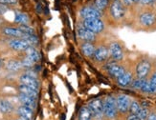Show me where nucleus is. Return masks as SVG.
<instances>
[{
  "instance_id": "nucleus-9",
  "label": "nucleus",
  "mask_w": 156,
  "mask_h": 120,
  "mask_svg": "<svg viewBox=\"0 0 156 120\" xmlns=\"http://www.w3.org/2000/svg\"><path fill=\"white\" fill-rule=\"evenodd\" d=\"M92 59L97 63H105L108 61L109 57V52H108V48L105 45H99L96 46V50H95L94 55Z\"/></svg>"
},
{
  "instance_id": "nucleus-29",
  "label": "nucleus",
  "mask_w": 156,
  "mask_h": 120,
  "mask_svg": "<svg viewBox=\"0 0 156 120\" xmlns=\"http://www.w3.org/2000/svg\"><path fill=\"white\" fill-rule=\"evenodd\" d=\"M146 80H147V78H137V77H135L132 80V82L130 84V87H131L132 89H134V90L140 91L142 87H143V85H144Z\"/></svg>"
},
{
  "instance_id": "nucleus-27",
  "label": "nucleus",
  "mask_w": 156,
  "mask_h": 120,
  "mask_svg": "<svg viewBox=\"0 0 156 120\" xmlns=\"http://www.w3.org/2000/svg\"><path fill=\"white\" fill-rule=\"evenodd\" d=\"M22 39H24L30 46L33 47H36L39 43V39L36 35H24Z\"/></svg>"
},
{
  "instance_id": "nucleus-36",
  "label": "nucleus",
  "mask_w": 156,
  "mask_h": 120,
  "mask_svg": "<svg viewBox=\"0 0 156 120\" xmlns=\"http://www.w3.org/2000/svg\"><path fill=\"white\" fill-rule=\"evenodd\" d=\"M8 11V8H7L6 5H3V4H0V15H4V13Z\"/></svg>"
},
{
  "instance_id": "nucleus-42",
  "label": "nucleus",
  "mask_w": 156,
  "mask_h": 120,
  "mask_svg": "<svg viewBox=\"0 0 156 120\" xmlns=\"http://www.w3.org/2000/svg\"><path fill=\"white\" fill-rule=\"evenodd\" d=\"M154 3H155V4H156V0H154Z\"/></svg>"
},
{
  "instance_id": "nucleus-38",
  "label": "nucleus",
  "mask_w": 156,
  "mask_h": 120,
  "mask_svg": "<svg viewBox=\"0 0 156 120\" xmlns=\"http://www.w3.org/2000/svg\"><path fill=\"white\" fill-rule=\"evenodd\" d=\"M147 120H156V112H150V115Z\"/></svg>"
},
{
  "instance_id": "nucleus-34",
  "label": "nucleus",
  "mask_w": 156,
  "mask_h": 120,
  "mask_svg": "<svg viewBox=\"0 0 156 120\" xmlns=\"http://www.w3.org/2000/svg\"><path fill=\"white\" fill-rule=\"evenodd\" d=\"M139 3H141L142 5H145V6H151L153 4H155L154 0H140Z\"/></svg>"
},
{
  "instance_id": "nucleus-2",
  "label": "nucleus",
  "mask_w": 156,
  "mask_h": 120,
  "mask_svg": "<svg viewBox=\"0 0 156 120\" xmlns=\"http://www.w3.org/2000/svg\"><path fill=\"white\" fill-rule=\"evenodd\" d=\"M152 70V63L148 58H141L135 66L134 75L137 78H147Z\"/></svg>"
},
{
  "instance_id": "nucleus-30",
  "label": "nucleus",
  "mask_w": 156,
  "mask_h": 120,
  "mask_svg": "<svg viewBox=\"0 0 156 120\" xmlns=\"http://www.w3.org/2000/svg\"><path fill=\"white\" fill-rule=\"evenodd\" d=\"M141 104L137 101V100H131L130 105H129V109H128V112L131 115H137L138 112L141 109Z\"/></svg>"
},
{
  "instance_id": "nucleus-26",
  "label": "nucleus",
  "mask_w": 156,
  "mask_h": 120,
  "mask_svg": "<svg viewBox=\"0 0 156 120\" xmlns=\"http://www.w3.org/2000/svg\"><path fill=\"white\" fill-rule=\"evenodd\" d=\"M13 110L12 104L8 100H1L0 101V112L2 113H10Z\"/></svg>"
},
{
  "instance_id": "nucleus-16",
  "label": "nucleus",
  "mask_w": 156,
  "mask_h": 120,
  "mask_svg": "<svg viewBox=\"0 0 156 120\" xmlns=\"http://www.w3.org/2000/svg\"><path fill=\"white\" fill-rule=\"evenodd\" d=\"M80 50L85 57L92 58L95 50H96V45L92 42H81L80 45Z\"/></svg>"
},
{
  "instance_id": "nucleus-19",
  "label": "nucleus",
  "mask_w": 156,
  "mask_h": 120,
  "mask_svg": "<svg viewBox=\"0 0 156 120\" xmlns=\"http://www.w3.org/2000/svg\"><path fill=\"white\" fill-rule=\"evenodd\" d=\"M17 115L18 116L24 118L25 120H33L34 118V110L28 108L26 106H19L17 108Z\"/></svg>"
},
{
  "instance_id": "nucleus-12",
  "label": "nucleus",
  "mask_w": 156,
  "mask_h": 120,
  "mask_svg": "<svg viewBox=\"0 0 156 120\" xmlns=\"http://www.w3.org/2000/svg\"><path fill=\"white\" fill-rule=\"evenodd\" d=\"M101 13L93 6H84L80 10V16L81 20L92 19V18H101Z\"/></svg>"
},
{
  "instance_id": "nucleus-33",
  "label": "nucleus",
  "mask_w": 156,
  "mask_h": 120,
  "mask_svg": "<svg viewBox=\"0 0 156 120\" xmlns=\"http://www.w3.org/2000/svg\"><path fill=\"white\" fill-rule=\"evenodd\" d=\"M21 64H22L23 68H26V69H31V68H33V67L36 65L35 62L32 61L30 58L26 57V56L21 60Z\"/></svg>"
},
{
  "instance_id": "nucleus-22",
  "label": "nucleus",
  "mask_w": 156,
  "mask_h": 120,
  "mask_svg": "<svg viewBox=\"0 0 156 120\" xmlns=\"http://www.w3.org/2000/svg\"><path fill=\"white\" fill-rule=\"evenodd\" d=\"M112 0H93V7L96 8L99 12L103 13L104 12L107 11Z\"/></svg>"
},
{
  "instance_id": "nucleus-18",
  "label": "nucleus",
  "mask_w": 156,
  "mask_h": 120,
  "mask_svg": "<svg viewBox=\"0 0 156 120\" xmlns=\"http://www.w3.org/2000/svg\"><path fill=\"white\" fill-rule=\"evenodd\" d=\"M2 32L7 36H11V37H15V38H22L24 36V33L18 29V27H11V26H7L4 27L2 29Z\"/></svg>"
},
{
  "instance_id": "nucleus-15",
  "label": "nucleus",
  "mask_w": 156,
  "mask_h": 120,
  "mask_svg": "<svg viewBox=\"0 0 156 120\" xmlns=\"http://www.w3.org/2000/svg\"><path fill=\"white\" fill-rule=\"evenodd\" d=\"M19 80H20V84H23V85H26V86L32 87V88H34V89L39 90L40 84H39L38 79L36 78V77L30 76V75H27V73L24 72L23 75H20Z\"/></svg>"
},
{
  "instance_id": "nucleus-11",
  "label": "nucleus",
  "mask_w": 156,
  "mask_h": 120,
  "mask_svg": "<svg viewBox=\"0 0 156 120\" xmlns=\"http://www.w3.org/2000/svg\"><path fill=\"white\" fill-rule=\"evenodd\" d=\"M131 102L130 97L125 93H121L116 96V106H117V111L120 113H126L128 112L129 109V105Z\"/></svg>"
},
{
  "instance_id": "nucleus-32",
  "label": "nucleus",
  "mask_w": 156,
  "mask_h": 120,
  "mask_svg": "<svg viewBox=\"0 0 156 120\" xmlns=\"http://www.w3.org/2000/svg\"><path fill=\"white\" fill-rule=\"evenodd\" d=\"M18 29L21 31L24 35H35V29L29 25H20Z\"/></svg>"
},
{
  "instance_id": "nucleus-13",
  "label": "nucleus",
  "mask_w": 156,
  "mask_h": 120,
  "mask_svg": "<svg viewBox=\"0 0 156 120\" xmlns=\"http://www.w3.org/2000/svg\"><path fill=\"white\" fill-rule=\"evenodd\" d=\"M133 79H134V72H132L129 70H126V72L123 75H121L119 78L116 79V82L117 85L122 87V88H126V87L130 86Z\"/></svg>"
},
{
  "instance_id": "nucleus-17",
  "label": "nucleus",
  "mask_w": 156,
  "mask_h": 120,
  "mask_svg": "<svg viewBox=\"0 0 156 120\" xmlns=\"http://www.w3.org/2000/svg\"><path fill=\"white\" fill-rule=\"evenodd\" d=\"M18 100L23 106L28 107V108H30L32 110H35L37 108V98H35V97L23 95V93H19Z\"/></svg>"
},
{
  "instance_id": "nucleus-23",
  "label": "nucleus",
  "mask_w": 156,
  "mask_h": 120,
  "mask_svg": "<svg viewBox=\"0 0 156 120\" xmlns=\"http://www.w3.org/2000/svg\"><path fill=\"white\" fill-rule=\"evenodd\" d=\"M15 22L20 25H28L30 22V17L29 15L25 12H16L15 15Z\"/></svg>"
},
{
  "instance_id": "nucleus-4",
  "label": "nucleus",
  "mask_w": 156,
  "mask_h": 120,
  "mask_svg": "<svg viewBox=\"0 0 156 120\" xmlns=\"http://www.w3.org/2000/svg\"><path fill=\"white\" fill-rule=\"evenodd\" d=\"M104 106V115L109 119H113L116 117L118 111L116 106V97L112 95H108L103 100Z\"/></svg>"
},
{
  "instance_id": "nucleus-14",
  "label": "nucleus",
  "mask_w": 156,
  "mask_h": 120,
  "mask_svg": "<svg viewBox=\"0 0 156 120\" xmlns=\"http://www.w3.org/2000/svg\"><path fill=\"white\" fill-rule=\"evenodd\" d=\"M8 45L12 50L17 51V52H20V51L24 52L30 46L22 38H12L8 42Z\"/></svg>"
},
{
  "instance_id": "nucleus-39",
  "label": "nucleus",
  "mask_w": 156,
  "mask_h": 120,
  "mask_svg": "<svg viewBox=\"0 0 156 120\" xmlns=\"http://www.w3.org/2000/svg\"><path fill=\"white\" fill-rule=\"evenodd\" d=\"M131 1L133 2V4H138L140 2V0H131Z\"/></svg>"
},
{
  "instance_id": "nucleus-40",
  "label": "nucleus",
  "mask_w": 156,
  "mask_h": 120,
  "mask_svg": "<svg viewBox=\"0 0 156 120\" xmlns=\"http://www.w3.org/2000/svg\"><path fill=\"white\" fill-rule=\"evenodd\" d=\"M13 120H25L24 118H22V117H20V116H18L17 118H16V119H13Z\"/></svg>"
},
{
  "instance_id": "nucleus-5",
  "label": "nucleus",
  "mask_w": 156,
  "mask_h": 120,
  "mask_svg": "<svg viewBox=\"0 0 156 120\" xmlns=\"http://www.w3.org/2000/svg\"><path fill=\"white\" fill-rule=\"evenodd\" d=\"M108 52H109V57L115 62H121L125 57V50L124 46L119 41H111L108 45Z\"/></svg>"
},
{
  "instance_id": "nucleus-28",
  "label": "nucleus",
  "mask_w": 156,
  "mask_h": 120,
  "mask_svg": "<svg viewBox=\"0 0 156 120\" xmlns=\"http://www.w3.org/2000/svg\"><path fill=\"white\" fill-rule=\"evenodd\" d=\"M148 82L151 86V95H156V70L153 72H151L148 76Z\"/></svg>"
},
{
  "instance_id": "nucleus-37",
  "label": "nucleus",
  "mask_w": 156,
  "mask_h": 120,
  "mask_svg": "<svg viewBox=\"0 0 156 120\" xmlns=\"http://www.w3.org/2000/svg\"><path fill=\"white\" fill-rule=\"evenodd\" d=\"M126 120H138L136 115H131V113H129L127 116H126Z\"/></svg>"
},
{
  "instance_id": "nucleus-10",
  "label": "nucleus",
  "mask_w": 156,
  "mask_h": 120,
  "mask_svg": "<svg viewBox=\"0 0 156 120\" xmlns=\"http://www.w3.org/2000/svg\"><path fill=\"white\" fill-rule=\"evenodd\" d=\"M76 32H77V36L79 37L80 40H81V42L95 43V41L97 40V35H95L94 32L85 29L84 27H83L80 24L77 27Z\"/></svg>"
},
{
  "instance_id": "nucleus-24",
  "label": "nucleus",
  "mask_w": 156,
  "mask_h": 120,
  "mask_svg": "<svg viewBox=\"0 0 156 120\" xmlns=\"http://www.w3.org/2000/svg\"><path fill=\"white\" fill-rule=\"evenodd\" d=\"M93 116L90 110L88 109L87 106L81 107L79 111V115H78V120H92Z\"/></svg>"
},
{
  "instance_id": "nucleus-6",
  "label": "nucleus",
  "mask_w": 156,
  "mask_h": 120,
  "mask_svg": "<svg viewBox=\"0 0 156 120\" xmlns=\"http://www.w3.org/2000/svg\"><path fill=\"white\" fill-rule=\"evenodd\" d=\"M105 67H106L105 70L107 72V75L114 79L119 78L121 75H123L126 72V68L124 65L120 64L119 62H115L113 60L107 62Z\"/></svg>"
},
{
  "instance_id": "nucleus-7",
  "label": "nucleus",
  "mask_w": 156,
  "mask_h": 120,
  "mask_svg": "<svg viewBox=\"0 0 156 120\" xmlns=\"http://www.w3.org/2000/svg\"><path fill=\"white\" fill-rule=\"evenodd\" d=\"M138 22L144 28H151L156 24V13L151 10L143 11L138 16Z\"/></svg>"
},
{
  "instance_id": "nucleus-8",
  "label": "nucleus",
  "mask_w": 156,
  "mask_h": 120,
  "mask_svg": "<svg viewBox=\"0 0 156 120\" xmlns=\"http://www.w3.org/2000/svg\"><path fill=\"white\" fill-rule=\"evenodd\" d=\"M88 109L90 110L93 118L100 120L103 118L104 115V106H103V99L95 98L88 103Z\"/></svg>"
},
{
  "instance_id": "nucleus-1",
  "label": "nucleus",
  "mask_w": 156,
  "mask_h": 120,
  "mask_svg": "<svg viewBox=\"0 0 156 120\" xmlns=\"http://www.w3.org/2000/svg\"><path fill=\"white\" fill-rule=\"evenodd\" d=\"M107 11L109 16L114 21H121L126 15V7L120 0H112Z\"/></svg>"
},
{
  "instance_id": "nucleus-41",
  "label": "nucleus",
  "mask_w": 156,
  "mask_h": 120,
  "mask_svg": "<svg viewBox=\"0 0 156 120\" xmlns=\"http://www.w3.org/2000/svg\"><path fill=\"white\" fill-rule=\"evenodd\" d=\"M1 66H2V61H1V59H0V68H1Z\"/></svg>"
},
{
  "instance_id": "nucleus-35",
  "label": "nucleus",
  "mask_w": 156,
  "mask_h": 120,
  "mask_svg": "<svg viewBox=\"0 0 156 120\" xmlns=\"http://www.w3.org/2000/svg\"><path fill=\"white\" fill-rule=\"evenodd\" d=\"M17 0H0V4L8 5V4H16Z\"/></svg>"
},
{
  "instance_id": "nucleus-3",
  "label": "nucleus",
  "mask_w": 156,
  "mask_h": 120,
  "mask_svg": "<svg viewBox=\"0 0 156 120\" xmlns=\"http://www.w3.org/2000/svg\"><path fill=\"white\" fill-rule=\"evenodd\" d=\"M80 25L85 29L94 32L95 35H100L105 31V22L101 18H92V19H84L81 20Z\"/></svg>"
},
{
  "instance_id": "nucleus-20",
  "label": "nucleus",
  "mask_w": 156,
  "mask_h": 120,
  "mask_svg": "<svg viewBox=\"0 0 156 120\" xmlns=\"http://www.w3.org/2000/svg\"><path fill=\"white\" fill-rule=\"evenodd\" d=\"M24 52H25L26 57L30 58L32 61H34L35 63H37L39 60H40V53L36 49V47L29 46L28 48H27Z\"/></svg>"
},
{
  "instance_id": "nucleus-25",
  "label": "nucleus",
  "mask_w": 156,
  "mask_h": 120,
  "mask_svg": "<svg viewBox=\"0 0 156 120\" xmlns=\"http://www.w3.org/2000/svg\"><path fill=\"white\" fill-rule=\"evenodd\" d=\"M22 68L21 61H18V60H10L6 64V69L10 72H18Z\"/></svg>"
},
{
  "instance_id": "nucleus-21",
  "label": "nucleus",
  "mask_w": 156,
  "mask_h": 120,
  "mask_svg": "<svg viewBox=\"0 0 156 120\" xmlns=\"http://www.w3.org/2000/svg\"><path fill=\"white\" fill-rule=\"evenodd\" d=\"M18 91H19V93H23V95H29V96L35 97V98H37V96H38V90L34 89L32 87L26 86L23 84H20L18 86Z\"/></svg>"
},
{
  "instance_id": "nucleus-31",
  "label": "nucleus",
  "mask_w": 156,
  "mask_h": 120,
  "mask_svg": "<svg viewBox=\"0 0 156 120\" xmlns=\"http://www.w3.org/2000/svg\"><path fill=\"white\" fill-rule=\"evenodd\" d=\"M148 115H150V110H148L147 108H146V107H143V106L141 107L140 111L136 115L138 120H147Z\"/></svg>"
}]
</instances>
